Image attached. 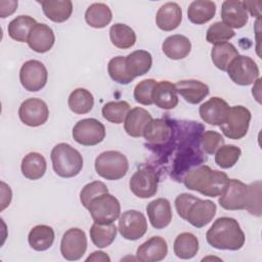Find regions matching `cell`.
Returning a JSON list of instances; mask_svg holds the SVG:
<instances>
[{"label":"cell","instance_id":"cell-1","mask_svg":"<svg viewBox=\"0 0 262 262\" xmlns=\"http://www.w3.org/2000/svg\"><path fill=\"white\" fill-rule=\"evenodd\" d=\"M183 184L190 190H195L203 195L215 198L224 191L228 176L226 173L213 170L207 165H200L187 171L182 179Z\"/></svg>","mask_w":262,"mask_h":262},{"label":"cell","instance_id":"cell-2","mask_svg":"<svg viewBox=\"0 0 262 262\" xmlns=\"http://www.w3.org/2000/svg\"><path fill=\"white\" fill-rule=\"evenodd\" d=\"M245 238L239 223L231 217L216 219L206 233L208 244L218 250L237 251L243 248Z\"/></svg>","mask_w":262,"mask_h":262},{"label":"cell","instance_id":"cell-3","mask_svg":"<svg viewBox=\"0 0 262 262\" xmlns=\"http://www.w3.org/2000/svg\"><path fill=\"white\" fill-rule=\"evenodd\" d=\"M50 158L54 172L62 178L74 177L83 168V157L81 154L66 142L56 144L51 150Z\"/></svg>","mask_w":262,"mask_h":262},{"label":"cell","instance_id":"cell-4","mask_svg":"<svg viewBox=\"0 0 262 262\" xmlns=\"http://www.w3.org/2000/svg\"><path fill=\"white\" fill-rule=\"evenodd\" d=\"M96 173L106 180H119L123 178L129 169V163L125 155L118 150H106L95 159Z\"/></svg>","mask_w":262,"mask_h":262},{"label":"cell","instance_id":"cell-5","mask_svg":"<svg viewBox=\"0 0 262 262\" xmlns=\"http://www.w3.org/2000/svg\"><path fill=\"white\" fill-rule=\"evenodd\" d=\"M251 118V112L246 106L234 105L229 108L224 122L219 127L227 138L238 140L248 133Z\"/></svg>","mask_w":262,"mask_h":262},{"label":"cell","instance_id":"cell-6","mask_svg":"<svg viewBox=\"0 0 262 262\" xmlns=\"http://www.w3.org/2000/svg\"><path fill=\"white\" fill-rule=\"evenodd\" d=\"M87 210L95 223L107 224L116 221L121 214V205L117 198L106 192L93 199Z\"/></svg>","mask_w":262,"mask_h":262},{"label":"cell","instance_id":"cell-7","mask_svg":"<svg viewBox=\"0 0 262 262\" xmlns=\"http://www.w3.org/2000/svg\"><path fill=\"white\" fill-rule=\"evenodd\" d=\"M219 196L218 203L225 210H247L249 207V186L238 179H228L224 191Z\"/></svg>","mask_w":262,"mask_h":262},{"label":"cell","instance_id":"cell-8","mask_svg":"<svg viewBox=\"0 0 262 262\" xmlns=\"http://www.w3.org/2000/svg\"><path fill=\"white\" fill-rule=\"evenodd\" d=\"M73 138L79 144L92 146L100 143L105 137L104 125L94 118L80 120L73 128Z\"/></svg>","mask_w":262,"mask_h":262},{"label":"cell","instance_id":"cell-9","mask_svg":"<svg viewBox=\"0 0 262 262\" xmlns=\"http://www.w3.org/2000/svg\"><path fill=\"white\" fill-rule=\"evenodd\" d=\"M159 175L156 170L150 167H142L137 170L130 178L129 187L134 195L140 199H148L154 196L158 191Z\"/></svg>","mask_w":262,"mask_h":262},{"label":"cell","instance_id":"cell-10","mask_svg":"<svg viewBox=\"0 0 262 262\" xmlns=\"http://www.w3.org/2000/svg\"><path fill=\"white\" fill-rule=\"evenodd\" d=\"M227 74L233 83L248 86L259 78V68L253 58L237 55L228 66Z\"/></svg>","mask_w":262,"mask_h":262},{"label":"cell","instance_id":"cell-11","mask_svg":"<svg viewBox=\"0 0 262 262\" xmlns=\"http://www.w3.org/2000/svg\"><path fill=\"white\" fill-rule=\"evenodd\" d=\"M173 132V123L166 121L165 119H152L145 126L142 136L149 147H155L157 150H164L168 147Z\"/></svg>","mask_w":262,"mask_h":262},{"label":"cell","instance_id":"cell-12","mask_svg":"<svg viewBox=\"0 0 262 262\" xmlns=\"http://www.w3.org/2000/svg\"><path fill=\"white\" fill-rule=\"evenodd\" d=\"M47 78L48 73L45 66L36 59L26 61L19 71L20 84L30 92L41 90L46 85Z\"/></svg>","mask_w":262,"mask_h":262},{"label":"cell","instance_id":"cell-13","mask_svg":"<svg viewBox=\"0 0 262 262\" xmlns=\"http://www.w3.org/2000/svg\"><path fill=\"white\" fill-rule=\"evenodd\" d=\"M118 229L124 238L137 241L145 234L147 221L140 211L128 210L120 216Z\"/></svg>","mask_w":262,"mask_h":262},{"label":"cell","instance_id":"cell-14","mask_svg":"<svg viewBox=\"0 0 262 262\" xmlns=\"http://www.w3.org/2000/svg\"><path fill=\"white\" fill-rule=\"evenodd\" d=\"M87 250V237L80 228L68 229L60 242V253L66 260L76 261L83 257Z\"/></svg>","mask_w":262,"mask_h":262},{"label":"cell","instance_id":"cell-15","mask_svg":"<svg viewBox=\"0 0 262 262\" xmlns=\"http://www.w3.org/2000/svg\"><path fill=\"white\" fill-rule=\"evenodd\" d=\"M49 110L46 102L40 98L32 97L21 102L18 108L20 121L30 127H38L46 123Z\"/></svg>","mask_w":262,"mask_h":262},{"label":"cell","instance_id":"cell-16","mask_svg":"<svg viewBox=\"0 0 262 262\" xmlns=\"http://www.w3.org/2000/svg\"><path fill=\"white\" fill-rule=\"evenodd\" d=\"M217 211L216 204L210 200L196 199L188 207L184 220L188 221L192 226L201 228L209 224L214 218Z\"/></svg>","mask_w":262,"mask_h":262},{"label":"cell","instance_id":"cell-17","mask_svg":"<svg viewBox=\"0 0 262 262\" xmlns=\"http://www.w3.org/2000/svg\"><path fill=\"white\" fill-rule=\"evenodd\" d=\"M229 108L230 106L224 99L215 96L205 101L200 106L199 113L201 119L205 123L213 126H220L224 122Z\"/></svg>","mask_w":262,"mask_h":262},{"label":"cell","instance_id":"cell-18","mask_svg":"<svg viewBox=\"0 0 262 262\" xmlns=\"http://www.w3.org/2000/svg\"><path fill=\"white\" fill-rule=\"evenodd\" d=\"M168 245L164 237L152 236L141 244L136 251V258L141 262H158L166 258Z\"/></svg>","mask_w":262,"mask_h":262},{"label":"cell","instance_id":"cell-19","mask_svg":"<svg viewBox=\"0 0 262 262\" xmlns=\"http://www.w3.org/2000/svg\"><path fill=\"white\" fill-rule=\"evenodd\" d=\"M221 18L230 29H241L248 23L249 16L243 1L226 0L222 3Z\"/></svg>","mask_w":262,"mask_h":262},{"label":"cell","instance_id":"cell-20","mask_svg":"<svg viewBox=\"0 0 262 262\" xmlns=\"http://www.w3.org/2000/svg\"><path fill=\"white\" fill-rule=\"evenodd\" d=\"M146 213L151 226L156 229L167 227L172 221V210L167 199H157L146 206Z\"/></svg>","mask_w":262,"mask_h":262},{"label":"cell","instance_id":"cell-21","mask_svg":"<svg viewBox=\"0 0 262 262\" xmlns=\"http://www.w3.org/2000/svg\"><path fill=\"white\" fill-rule=\"evenodd\" d=\"M55 36L53 30L45 24H37L28 37L29 47L38 53L49 51L54 45Z\"/></svg>","mask_w":262,"mask_h":262},{"label":"cell","instance_id":"cell-22","mask_svg":"<svg viewBox=\"0 0 262 262\" xmlns=\"http://www.w3.org/2000/svg\"><path fill=\"white\" fill-rule=\"evenodd\" d=\"M182 20V9L175 2L162 5L156 14V24L159 29L169 32L179 27Z\"/></svg>","mask_w":262,"mask_h":262},{"label":"cell","instance_id":"cell-23","mask_svg":"<svg viewBox=\"0 0 262 262\" xmlns=\"http://www.w3.org/2000/svg\"><path fill=\"white\" fill-rule=\"evenodd\" d=\"M177 93H179L185 101L191 104L200 103L208 96L210 90L207 84L199 80H181L175 84Z\"/></svg>","mask_w":262,"mask_h":262},{"label":"cell","instance_id":"cell-24","mask_svg":"<svg viewBox=\"0 0 262 262\" xmlns=\"http://www.w3.org/2000/svg\"><path fill=\"white\" fill-rule=\"evenodd\" d=\"M152 102L160 108L172 110L178 104L175 84L169 81L157 82L152 91Z\"/></svg>","mask_w":262,"mask_h":262},{"label":"cell","instance_id":"cell-25","mask_svg":"<svg viewBox=\"0 0 262 262\" xmlns=\"http://www.w3.org/2000/svg\"><path fill=\"white\" fill-rule=\"evenodd\" d=\"M152 120L151 115L143 107H134L130 110L125 121L124 129L131 137H141L145 126Z\"/></svg>","mask_w":262,"mask_h":262},{"label":"cell","instance_id":"cell-26","mask_svg":"<svg viewBox=\"0 0 262 262\" xmlns=\"http://www.w3.org/2000/svg\"><path fill=\"white\" fill-rule=\"evenodd\" d=\"M162 50L170 59L178 60L186 57L189 54L191 50V43L187 37L176 34L165 39L162 44Z\"/></svg>","mask_w":262,"mask_h":262},{"label":"cell","instance_id":"cell-27","mask_svg":"<svg viewBox=\"0 0 262 262\" xmlns=\"http://www.w3.org/2000/svg\"><path fill=\"white\" fill-rule=\"evenodd\" d=\"M126 69L133 77L145 75L151 68L152 57L146 50H135L125 57Z\"/></svg>","mask_w":262,"mask_h":262},{"label":"cell","instance_id":"cell-28","mask_svg":"<svg viewBox=\"0 0 262 262\" xmlns=\"http://www.w3.org/2000/svg\"><path fill=\"white\" fill-rule=\"evenodd\" d=\"M40 4L46 17L54 23L66 21L73 12V3L70 0H44Z\"/></svg>","mask_w":262,"mask_h":262},{"label":"cell","instance_id":"cell-29","mask_svg":"<svg viewBox=\"0 0 262 262\" xmlns=\"http://www.w3.org/2000/svg\"><path fill=\"white\" fill-rule=\"evenodd\" d=\"M46 160L45 158L36 151L29 152L21 161L20 169L23 175L30 180H37L44 176L46 172Z\"/></svg>","mask_w":262,"mask_h":262},{"label":"cell","instance_id":"cell-30","mask_svg":"<svg viewBox=\"0 0 262 262\" xmlns=\"http://www.w3.org/2000/svg\"><path fill=\"white\" fill-rule=\"evenodd\" d=\"M216 13V4L209 0L192 1L187 8L188 19L195 25H204L211 20Z\"/></svg>","mask_w":262,"mask_h":262},{"label":"cell","instance_id":"cell-31","mask_svg":"<svg viewBox=\"0 0 262 262\" xmlns=\"http://www.w3.org/2000/svg\"><path fill=\"white\" fill-rule=\"evenodd\" d=\"M54 230L48 225H36L33 227L28 235V242L32 249L35 251H46L54 242Z\"/></svg>","mask_w":262,"mask_h":262},{"label":"cell","instance_id":"cell-32","mask_svg":"<svg viewBox=\"0 0 262 262\" xmlns=\"http://www.w3.org/2000/svg\"><path fill=\"white\" fill-rule=\"evenodd\" d=\"M237 55H239L237 49L229 42L215 44L211 50V58L214 66L223 72L227 71L229 63Z\"/></svg>","mask_w":262,"mask_h":262},{"label":"cell","instance_id":"cell-33","mask_svg":"<svg viewBox=\"0 0 262 262\" xmlns=\"http://www.w3.org/2000/svg\"><path fill=\"white\" fill-rule=\"evenodd\" d=\"M113 18L111 8L104 3H93L85 12L86 23L95 29H101L106 27Z\"/></svg>","mask_w":262,"mask_h":262},{"label":"cell","instance_id":"cell-34","mask_svg":"<svg viewBox=\"0 0 262 262\" xmlns=\"http://www.w3.org/2000/svg\"><path fill=\"white\" fill-rule=\"evenodd\" d=\"M37 24L36 19L32 16L18 15L8 24V35L11 39L17 42H27L32 29Z\"/></svg>","mask_w":262,"mask_h":262},{"label":"cell","instance_id":"cell-35","mask_svg":"<svg viewBox=\"0 0 262 262\" xmlns=\"http://www.w3.org/2000/svg\"><path fill=\"white\" fill-rule=\"evenodd\" d=\"M173 250L178 258L191 259L199 251V239L190 232H182L175 238Z\"/></svg>","mask_w":262,"mask_h":262},{"label":"cell","instance_id":"cell-36","mask_svg":"<svg viewBox=\"0 0 262 262\" xmlns=\"http://www.w3.org/2000/svg\"><path fill=\"white\" fill-rule=\"evenodd\" d=\"M68 104L70 110L75 114H87L94 105V97L89 90L85 88H77L71 92Z\"/></svg>","mask_w":262,"mask_h":262},{"label":"cell","instance_id":"cell-37","mask_svg":"<svg viewBox=\"0 0 262 262\" xmlns=\"http://www.w3.org/2000/svg\"><path fill=\"white\" fill-rule=\"evenodd\" d=\"M90 237L97 248H106L113 244L117 236V227L114 223H93L90 227Z\"/></svg>","mask_w":262,"mask_h":262},{"label":"cell","instance_id":"cell-38","mask_svg":"<svg viewBox=\"0 0 262 262\" xmlns=\"http://www.w3.org/2000/svg\"><path fill=\"white\" fill-rule=\"evenodd\" d=\"M112 44L120 49L131 48L136 42V35L133 29L125 24H115L110 29Z\"/></svg>","mask_w":262,"mask_h":262},{"label":"cell","instance_id":"cell-39","mask_svg":"<svg viewBox=\"0 0 262 262\" xmlns=\"http://www.w3.org/2000/svg\"><path fill=\"white\" fill-rule=\"evenodd\" d=\"M130 112V104L125 100L110 101L102 106V117L114 124H121L125 121Z\"/></svg>","mask_w":262,"mask_h":262},{"label":"cell","instance_id":"cell-40","mask_svg":"<svg viewBox=\"0 0 262 262\" xmlns=\"http://www.w3.org/2000/svg\"><path fill=\"white\" fill-rule=\"evenodd\" d=\"M107 72L110 77L117 83L122 85H127L131 83L134 78L128 73L125 63V56H115L107 64Z\"/></svg>","mask_w":262,"mask_h":262},{"label":"cell","instance_id":"cell-41","mask_svg":"<svg viewBox=\"0 0 262 262\" xmlns=\"http://www.w3.org/2000/svg\"><path fill=\"white\" fill-rule=\"evenodd\" d=\"M241 155L242 150L238 146L224 144L215 152V163L222 169H229L237 163Z\"/></svg>","mask_w":262,"mask_h":262},{"label":"cell","instance_id":"cell-42","mask_svg":"<svg viewBox=\"0 0 262 262\" xmlns=\"http://www.w3.org/2000/svg\"><path fill=\"white\" fill-rule=\"evenodd\" d=\"M235 35L234 31L227 27L222 21H216L213 25H211L206 34V40L211 44H218L227 42L231 38H233Z\"/></svg>","mask_w":262,"mask_h":262},{"label":"cell","instance_id":"cell-43","mask_svg":"<svg viewBox=\"0 0 262 262\" xmlns=\"http://www.w3.org/2000/svg\"><path fill=\"white\" fill-rule=\"evenodd\" d=\"M157 84L154 79H145L139 82L134 88V99L136 102L143 105L152 104V91Z\"/></svg>","mask_w":262,"mask_h":262},{"label":"cell","instance_id":"cell-44","mask_svg":"<svg viewBox=\"0 0 262 262\" xmlns=\"http://www.w3.org/2000/svg\"><path fill=\"white\" fill-rule=\"evenodd\" d=\"M202 150L208 155H214L222 145H224L223 136L212 130H208L202 133L200 138Z\"/></svg>","mask_w":262,"mask_h":262},{"label":"cell","instance_id":"cell-45","mask_svg":"<svg viewBox=\"0 0 262 262\" xmlns=\"http://www.w3.org/2000/svg\"><path fill=\"white\" fill-rule=\"evenodd\" d=\"M108 192L107 186L101 181H93L86 184L80 192V201L82 205L87 209L90 202L102 193Z\"/></svg>","mask_w":262,"mask_h":262},{"label":"cell","instance_id":"cell-46","mask_svg":"<svg viewBox=\"0 0 262 262\" xmlns=\"http://www.w3.org/2000/svg\"><path fill=\"white\" fill-rule=\"evenodd\" d=\"M250 191V203L247 211L256 216H261V181L257 180L248 184Z\"/></svg>","mask_w":262,"mask_h":262},{"label":"cell","instance_id":"cell-47","mask_svg":"<svg viewBox=\"0 0 262 262\" xmlns=\"http://www.w3.org/2000/svg\"><path fill=\"white\" fill-rule=\"evenodd\" d=\"M196 199V196H194L193 194L190 193H181L179 195H177V198L175 199V208L176 211L178 213V215L184 219L186 211L188 209V207L190 206V204Z\"/></svg>","mask_w":262,"mask_h":262},{"label":"cell","instance_id":"cell-48","mask_svg":"<svg viewBox=\"0 0 262 262\" xmlns=\"http://www.w3.org/2000/svg\"><path fill=\"white\" fill-rule=\"evenodd\" d=\"M17 8V1H0V15L2 18L12 14Z\"/></svg>","mask_w":262,"mask_h":262},{"label":"cell","instance_id":"cell-49","mask_svg":"<svg viewBox=\"0 0 262 262\" xmlns=\"http://www.w3.org/2000/svg\"><path fill=\"white\" fill-rule=\"evenodd\" d=\"M261 1H243V4L247 11L249 10L251 15L253 17H257L258 19L260 18L261 11H260V6H261Z\"/></svg>","mask_w":262,"mask_h":262},{"label":"cell","instance_id":"cell-50","mask_svg":"<svg viewBox=\"0 0 262 262\" xmlns=\"http://www.w3.org/2000/svg\"><path fill=\"white\" fill-rule=\"evenodd\" d=\"M5 191L8 192V194H11V189L10 187L5 183V182H1V193H2V198H1V211H3L7 206H9L11 198H7V195H5Z\"/></svg>","mask_w":262,"mask_h":262},{"label":"cell","instance_id":"cell-51","mask_svg":"<svg viewBox=\"0 0 262 262\" xmlns=\"http://www.w3.org/2000/svg\"><path fill=\"white\" fill-rule=\"evenodd\" d=\"M86 261H103V262H110L111 258L108 255H106L102 251H95L90 256L87 257Z\"/></svg>","mask_w":262,"mask_h":262}]
</instances>
